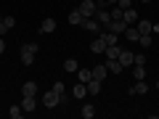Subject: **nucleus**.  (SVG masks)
<instances>
[{
	"label": "nucleus",
	"mask_w": 159,
	"mask_h": 119,
	"mask_svg": "<svg viewBox=\"0 0 159 119\" xmlns=\"http://www.w3.org/2000/svg\"><path fill=\"white\" fill-rule=\"evenodd\" d=\"M80 13L85 19H90V16H96V11H98V6H96V0H80Z\"/></svg>",
	"instance_id": "1"
},
{
	"label": "nucleus",
	"mask_w": 159,
	"mask_h": 119,
	"mask_svg": "<svg viewBox=\"0 0 159 119\" xmlns=\"http://www.w3.org/2000/svg\"><path fill=\"white\" fill-rule=\"evenodd\" d=\"M80 27H85L88 32H96V34H101V32H103V27L98 24V19H96V16H90V19H82V24H80Z\"/></svg>",
	"instance_id": "2"
},
{
	"label": "nucleus",
	"mask_w": 159,
	"mask_h": 119,
	"mask_svg": "<svg viewBox=\"0 0 159 119\" xmlns=\"http://www.w3.org/2000/svg\"><path fill=\"white\" fill-rule=\"evenodd\" d=\"M43 106H45V108H56L58 106V93L56 90H48L45 95H43Z\"/></svg>",
	"instance_id": "3"
},
{
	"label": "nucleus",
	"mask_w": 159,
	"mask_h": 119,
	"mask_svg": "<svg viewBox=\"0 0 159 119\" xmlns=\"http://www.w3.org/2000/svg\"><path fill=\"white\" fill-rule=\"evenodd\" d=\"M106 29H109V32H114V34H122L127 29V24L122 21V19H111V21L106 24Z\"/></svg>",
	"instance_id": "4"
},
{
	"label": "nucleus",
	"mask_w": 159,
	"mask_h": 119,
	"mask_svg": "<svg viewBox=\"0 0 159 119\" xmlns=\"http://www.w3.org/2000/svg\"><path fill=\"white\" fill-rule=\"evenodd\" d=\"M127 93H130V95H146V93H148V85H146V79H135V85H133Z\"/></svg>",
	"instance_id": "5"
},
{
	"label": "nucleus",
	"mask_w": 159,
	"mask_h": 119,
	"mask_svg": "<svg viewBox=\"0 0 159 119\" xmlns=\"http://www.w3.org/2000/svg\"><path fill=\"white\" fill-rule=\"evenodd\" d=\"M133 61H135V53L127 51V48H122V53H119V64L127 69V66H133Z\"/></svg>",
	"instance_id": "6"
},
{
	"label": "nucleus",
	"mask_w": 159,
	"mask_h": 119,
	"mask_svg": "<svg viewBox=\"0 0 159 119\" xmlns=\"http://www.w3.org/2000/svg\"><path fill=\"white\" fill-rule=\"evenodd\" d=\"M90 74H93V79L103 82V79H106V74H109V69H106V64H98V66H93V69H90Z\"/></svg>",
	"instance_id": "7"
},
{
	"label": "nucleus",
	"mask_w": 159,
	"mask_h": 119,
	"mask_svg": "<svg viewBox=\"0 0 159 119\" xmlns=\"http://www.w3.org/2000/svg\"><path fill=\"white\" fill-rule=\"evenodd\" d=\"M106 69H109V74H122V64H119V58H106Z\"/></svg>",
	"instance_id": "8"
},
{
	"label": "nucleus",
	"mask_w": 159,
	"mask_h": 119,
	"mask_svg": "<svg viewBox=\"0 0 159 119\" xmlns=\"http://www.w3.org/2000/svg\"><path fill=\"white\" fill-rule=\"evenodd\" d=\"M56 27H58V24H56V19H51V16H48V19H43V24H40V32L51 34V32H56Z\"/></svg>",
	"instance_id": "9"
},
{
	"label": "nucleus",
	"mask_w": 159,
	"mask_h": 119,
	"mask_svg": "<svg viewBox=\"0 0 159 119\" xmlns=\"http://www.w3.org/2000/svg\"><path fill=\"white\" fill-rule=\"evenodd\" d=\"M72 95L77 98V101H82V98L88 95V85H85V82H77V85L72 87Z\"/></svg>",
	"instance_id": "10"
},
{
	"label": "nucleus",
	"mask_w": 159,
	"mask_h": 119,
	"mask_svg": "<svg viewBox=\"0 0 159 119\" xmlns=\"http://www.w3.org/2000/svg\"><path fill=\"white\" fill-rule=\"evenodd\" d=\"M122 21H125L127 27H130V24H135V21H138V13H135V8H125V11H122Z\"/></svg>",
	"instance_id": "11"
},
{
	"label": "nucleus",
	"mask_w": 159,
	"mask_h": 119,
	"mask_svg": "<svg viewBox=\"0 0 159 119\" xmlns=\"http://www.w3.org/2000/svg\"><path fill=\"white\" fill-rule=\"evenodd\" d=\"M96 19H98V24H101V27L106 29V24L111 21V13H109L106 8H98V11H96Z\"/></svg>",
	"instance_id": "12"
},
{
	"label": "nucleus",
	"mask_w": 159,
	"mask_h": 119,
	"mask_svg": "<svg viewBox=\"0 0 159 119\" xmlns=\"http://www.w3.org/2000/svg\"><path fill=\"white\" fill-rule=\"evenodd\" d=\"M90 51H93V53H103V51H106V40H103L101 34H98V37L90 42Z\"/></svg>",
	"instance_id": "13"
},
{
	"label": "nucleus",
	"mask_w": 159,
	"mask_h": 119,
	"mask_svg": "<svg viewBox=\"0 0 159 119\" xmlns=\"http://www.w3.org/2000/svg\"><path fill=\"white\" fill-rule=\"evenodd\" d=\"M21 108H24V111H34V108H37V98H34V95H24Z\"/></svg>",
	"instance_id": "14"
},
{
	"label": "nucleus",
	"mask_w": 159,
	"mask_h": 119,
	"mask_svg": "<svg viewBox=\"0 0 159 119\" xmlns=\"http://www.w3.org/2000/svg\"><path fill=\"white\" fill-rule=\"evenodd\" d=\"M13 27H16V19H13V16H6V19H3V24H0V34L11 32Z\"/></svg>",
	"instance_id": "15"
},
{
	"label": "nucleus",
	"mask_w": 159,
	"mask_h": 119,
	"mask_svg": "<svg viewBox=\"0 0 159 119\" xmlns=\"http://www.w3.org/2000/svg\"><path fill=\"white\" fill-rule=\"evenodd\" d=\"M101 37L106 40V45H119V34L109 32V29H103V32H101Z\"/></svg>",
	"instance_id": "16"
},
{
	"label": "nucleus",
	"mask_w": 159,
	"mask_h": 119,
	"mask_svg": "<svg viewBox=\"0 0 159 119\" xmlns=\"http://www.w3.org/2000/svg\"><path fill=\"white\" fill-rule=\"evenodd\" d=\"M138 37H141L138 27H127V29H125V40H127V42H138Z\"/></svg>",
	"instance_id": "17"
},
{
	"label": "nucleus",
	"mask_w": 159,
	"mask_h": 119,
	"mask_svg": "<svg viewBox=\"0 0 159 119\" xmlns=\"http://www.w3.org/2000/svg\"><path fill=\"white\" fill-rule=\"evenodd\" d=\"M21 95H37V82H24L21 85Z\"/></svg>",
	"instance_id": "18"
},
{
	"label": "nucleus",
	"mask_w": 159,
	"mask_h": 119,
	"mask_svg": "<svg viewBox=\"0 0 159 119\" xmlns=\"http://www.w3.org/2000/svg\"><path fill=\"white\" fill-rule=\"evenodd\" d=\"M88 95H101V82L98 79H90L88 82Z\"/></svg>",
	"instance_id": "19"
},
{
	"label": "nucleus",
	"mask_w": 159,
	"mask_h": 119,
	"mask_svg": "<svg viewBox=\"0 0 159 119\" xmlns=\"http://www.w3.org/2000/svg\"><path fill=\"white\" fill-rule=\"evenodd\" d=\"M82 19H85V16L80 13V8H74V11L69 13V24H74V27H80V24H82Z\"/></svg>",
	"instance_id": "20"
},
{
	"label": "nucleus",
	"mask_w": 159,
	"mask_h": 119,
	"mask_svg": "<svg viewBox=\"0 0 159 119\" xmlns=\"http://www.w3.org/2000/svg\"><path fill=\"white\" fill-rule=\"evenodd\" d=\"M135 24H138V32H141V34L143 32H151V27H154V21H148V19H138Z\"/></svg>",
	"instance_id": "21"
},
{
	"label": "nucleus",
	"mask_w": 159,
	"mask_h": 119,
	"mask_svg": "<svg viewBox=\"0 0 159 119\" xmlns=\"http://www.w3.org/2000/svg\"><path fill=\"white\" fill-rule=\"evenodd\" d=\"M77 69H80V64L74 61V58H66V61H64V72H69V74H77Z\"/></svg>",
	"instance_id": "22"
},
{
	"label": "nucleus",
	"mask_w": 159,
	"mask_h": 119,
	"mask_svg": "<svg viewBox=\"0 0 159 119\" xmlns=\"http://www.w3.org/2000/svg\"><path fill=\"white\" fill-rule=\"evenodd\" d=\"M103 53H106V58H119L122 48H119V45H106V51H103Z\"/></svg>",
	"instance_id": "23"
},
{
	"label": "nucleus",
	"mask_w": 159,
	"mask_h": 119,
	"mask_svg": "<svg viewBox=\"0 0 159 119\" xmlns=\"http://www.w3.org/2000/svg\"><path fill=\"white\" fill-rule=\"evenodd\" d=\"M96 117V106H93V103H85V106H82V119H93Z\"/></svg>",
	"instance_id": "24"
},
{
	"label": "nucleus",
	"mask_w": 159,
	"mask_h": 119,
	"mask_svg": "<svg viewBox=\"0 0 159 119\" xmlns=\"http://www.w3.org/2000/svg\"><path fill=\"white\" fill-rule=\"evenodd\" d=\"M77 74H80V79H77V82H85V85H88V82H90V79H93L90 69H77Z\"/></svg>",
	"instance_id": "25"
},
{
	"label": "nucleus",
	"mask_w": 159,
	"mask_h": 119,
	"mask_svg": "<svg viewBox=\"0 0 159 119\" xmlns=\"http://www.w3.org/2000/svg\"><path fill=\"white\" fill-rule=\"evenodd\" d=\"M21 64H24V66H32V64H34V53L21 51Z\"/></svg>",
	"instance_id": "26"
},
{
	"label": "nucleus",
	"mask_w": 159,
	"mask_h": 119,
	"mask_svg": "<svg viewBox=\"0 0 159 119\" xmlns=\"http://www.w3.org/2000/svg\"><path fill=\"white\" fill-rule=\"evenodd\" d=\"M21 114H24L21 106H11V108H8V117H11V119H21Z\"/></svg>",
	"instance_id": "27"
},
{
	"label": "nucleus",
	"mask_w": 159,
	"mask_h": 119,
	"mask_svg": "<svg viewBox=\"0 0 159 119\" xmlns=\"http://www.w3.org/2000/svg\"><path fill=\"white\" fill-rule=\"evenodd\" d=\"M133 77H135V79H146V66H138V64H135V69H133Z\"/></svg>",
	"instance_id": "28"
},
{
	"label": "nucleus",
	"mask_w": 159,
	"mask_h": 119,
	"mask_svg": "<svg viewBox=\"0 0 159 119\" xmlns=\"http://www.w3.org/2000/svg\"><path fill=\"white\" fill-rule=\"evenodd\" d=\"M21 51H29V53H34V56H37V42H24Z\"/></svg>",
	"instance_id": "29"
},
{
	"label": "nucleus",
	"mask_w": 159,
	"mask_h": 119,
	"mask_svg": "<svg viewBox=\"0 0 159 119\" xmlns=\"http://www.w3.org/2000/svg\"><path fill=\"white\" fill-rule=\"evenodd\" d=\"M117 6L125 11V8H133V0H117Z\"/></svg>",
	"instance_id": "30"
},
{
	"label": "nucleus",
	"mask_w": 159,
	"mask_h": 119,
	"mask_svg": "<svg viewBox=\"0 0 159 119\" xmlns=\"http://www.w3.org/2000/svg\"><path fill=\"white\" fill-rule=\"evenodd\" d=\"M135 64H138V66H146V56H141V53H138L135 61H133V66H135Z\"/></svg>",
	"instance_id": "31"
},
{
	"label": "nucleus",
	"mask_w": 159,
	"mask_h": 119,
	"mask_svg": "<svg viewBox=\"0 0 159 119\" xmlns=\"http://www.w3.org/2000/svg\"><path fill=\"white\" fill-rule=\"evenodd\" d=\"M53 90H56V93H64V90H66V87H64V82H61V79H58L56 85H53Z\"/></svg>",
	"instance_id": "32"
},
{
	"label": "nucleus",
	"mask_w": 159,
	"mask_h": 119,
	"mask_svg": "<svg viewBox=\"0 0 159 119\" xmlns=\"http://www.w3.org/2000/svg\"><path fill=\"white\" fill-rule=\"evenodd\" d=\"M0 53H6V40H3V34H0Z\"/></svg>",
	"instance_id": "33"
},
{
	"label": "nucleus",
	"mask_w": 159,
	"mask_h": 119,
	"mask_svg": "<svg viewBox=\"0 0 159 119\" xmlns=\"http://www.w3.org/2000/svg\"><path fill=\"white\" fill-rule=\"evenodd\" d=\"M106 3H109V6H117V0H106Z\"/></svg>",
	"instance_id": "34"
},
{
	"label": "nucleus",
	"mask_w": 159,
	"mask_h": 119,
	"mask_svg": "<svg viewBox=\"0 0 159 119\" xmlns=\"http://www.w3.org/2000/svg\"><path fill=\"white\" fill-rule=\"evenodd\" d=\"M141 3H151V0H141Z\"/></svg>",
	"instance_id": "35"
},
{
	"label": "nucleus",
	"mask_w": 159,
	"mask_h": 119,
	"mask_svg": "<svg viewBox=\"0 0 159 119\" xmlns=\"http://www.w3.org/2000/svg\"><path fill=\"white\" fill-rule=\"evenodd\" d=\"M0 24H3V16H0Z\"/></svg>",
	"instance_id": "36"
},
{
	"label": "nucleus",
	"mask_w": 159,
	"mask_h": 119,
	"mask_svg": "<svg viewBox=\"0 0 159 119\" xmlns=\"http://www.w3.org/2000/svg\"><path fill=\"white\" fill-rule=\"evenodd\" d=\"M72 3H77V0H72Z\"/></svg>",
	"instance_id": "37"
},
{
	"label": "nucleus",
	"mask_w": 159,
	"mask_h": 119,
	"mask_svg": "<svg viewBox=\"0 0 159 119\" xmlns=\"http://www.w3.org/2000/svg\"><path fill=\"white\" fill-rule=\"evenodd\" d=\"M157 87H159V82H157Z\"/></svg>",
	"instance_id": "38"
}]
</instances>
